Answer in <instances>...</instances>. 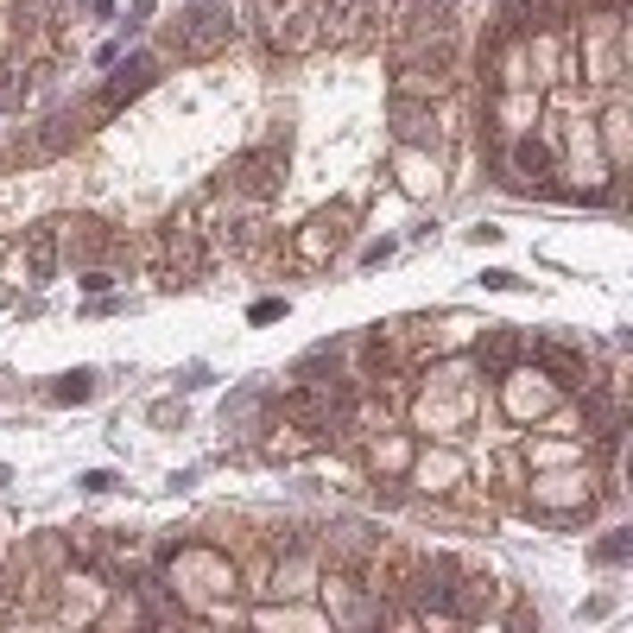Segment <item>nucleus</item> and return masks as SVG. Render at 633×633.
<instances>
[{"label":"nucleus","instance_id":"nucleus-1","mask_svg":"<svg viewBox=\"0 0 633 633\" xmlns=\"http://www.w3.org/2000/svg\"><path fill=\"white\" fill-rule=\"evenodd\" d=\"M229 38H235L229 7H209V0H196V7L184 13V26H171V51L178 57H216Z\"/></svg>","mask_w":633,"mask_h":633},{"label":"nucleus","instance_id":"nucleus-2","mask_svg":"<svg viewBox=\"0 0 633 633\" xmlns=\"http://www.w3.org/2000/svg\"><path fill=\"white\" fill-rule=\"evenodd\" d=\"M342 241H348V209H329V216H317V222H311V229L298 235V254H304V260L317 266V260H329V254H336Z\"/></svg>","mask_w":633,"mask_h":633},{"label":"nucleus","instance_id":"nucleus-3","mask_svg":"<svg viewBox=\"0 0 633 633\" xmlns=\"http://www.w3.org/2000/svg\"><path fill=\"white\" fill-rule=\"evenodd\" d=\"M153 83H159V63H153V57H127V63L114 70V83H108L102 108H121V102H133V96H146Z\"/></svg>","mask_w":633,"mask_h":633},{"label":"nucleus","instance_id":"nucleus-4","mask_svg":"<svg viewBox=\"0 0 633 633\" xmlns=\"http://www.w3.org/2000/svg\"><path fill=\"white\" fill-rule=\"evenodd\" d=\"M279 171H286V153H279V146H260V153H247V159L235 165V178H241L254 196H272V190H279Z\"/></svg>","mask_w":633,"mask_h":633},{"label":"nucleus","instance_id":"nucleus-5","mask_svg":"<svg viewBox=\"0 0 633 633\" xmlns=\"http://www.w3.org/2000/svg\"><path fill=\"white\" fill-rule=\"evenodd\" d=\"M513 355H520V342H513L507 329H487V336L475 342V368H481L487 380H501V374L513 368Z\"/></svg>","mask_w":633,"mask_h":633},{"label":"nucleus","instance_id":"nucleus-6","mask_svg":"<svg viewBox=\"0 0 633 633\" xmlns=\"http://www.w3.org/2000/svg\"><path fill=\"white\" fill-rule=\"evenodd\" d=\"M51 272H57V222L32 229V241H26V279H32V286H45Z\"/></svg>","mask_w":633,"mask_h":633},{"label":"nucleus","instance_id":"nucleus-7","mask_svg":"<svg viewBox=\"0 0 633 633\" xmlns=\"http://www.w3.org/2000/svg\"><path fill=\"white\" fill-rule=\"evenodd\" d=\"M532 355H538V368H545V374H551L557 387H583V355H577V348H557V342H538Z\"/></svg>","mask_w":633,"mask_h":633},{"label":"nucleus","instance_id":"nucleus-8","mask_svg":"<svg viewBox=\"0 0 633 633\" xmlns=\"http://www.w3.org/2000/svg\"><path fill=\"white\" fill-rule=\"evenodd\" d=\"M425 127H431V108L412 102V96L399 89V96H393V133L405 139V146H418V139H425Z\"/></svg>","mask_w":633,"mask_h":633},{"label":"nucleus","instance_id":"nucleus-9","mask_svg":"<svg viewBox=\"0 0 633 633\" xmlns=\"http://www.w3.org/2000/svg\"><path fill=\"white\" fill-rule=\"evenodd\" d=\"M362 20H368V0H329V7H323V32L329 38H355Z\"/></svg>","mask_w":633,"mask_h":633},{"label":"nucleus","instance_id":"nucleus-10","mask_svg":"<svg viewBox=\"0 0 633 633\" xmlns=\"http://www.w3.org/2000/svg\"><path fill=\"white\" fill-rule=\"evenodd\" d=\"M513 171L545 178V171H551V146H545V139H520V146H513Z\"/></svg>","mask_w":633,"mask_h":633},{"label":"nucleus","instance_id":"nucleus-11","mask_svg":"<svg viewBox=\"0 0 633 633\" xmlns=\"http://www.w3.org/2000/svg\"><path fill=\"white\" fill-rule=\"evenodd\" d=\"M89 393H96V374H63V380H57V393H51V399H57V405H83V399H89Z\"/></svg>","mask_w":633,"mask_h":633},{"label":"nucleus","instance_id":"nucleus-12","mask_svg":"<svg viewBox=\"0 0 633 633\" xmlns=\"http://www.w3.org/2000/svg\"><path fill=\"white\" fill-rule=\"evenodd\" d=\"M633 557V532H608V538H596V564H627Z\"/></svg>","mask_w":633,"mask_h":633},{"label":"nucleus","instance_id":"nucleus-13","mask_svg":"<svg viewBox=\"0 0 633 633\" xmlns=\"http://www.w3.org/2000/svg\"><path fill=\"white\" fill-rule=\"evenodd\" d=\"M272 317H286V298H260L254 304V323H272Z\"/></svg>","mask_w":633,"mask_h":633},{"label":"nucleus","instance_id":"nucleus-14","mask_svg":"<svg viewBox=\"0 0 633 633\" xmlns=\"http://www.w3.org/2000/svg\"><path fill=\"white\" fill-rule=\"evenodd\" d=\"M83 487H89V495H108L114 475H108V469H89V475H83Z\"/></svg>","mask_w":633,"mask_h":633},{"label":"nucleus","instance_id":"nucleus-15","mask_svg":"<svg viewBox=\"0 0 633 633\" xmlns=\"http://www.w3.org/2000/svg\"><path fill=\"white\" fill-rule=\"evenodd\" d=\"M260 7H266V13H304L298 0H260Z\"/></svg>","mask_w":633,"mask_h":633},{"label":"nucleus","instance_id":"nucleus-16","mask_svg":"<svg viewBox=\"0 0 633 633\" xmlns=\"http://www.w3.org/2000/svg\"><path fill=\"white\" fill-rule=\"evenodd\" d=\"M583 7H596V13H614V7H621V0H583Z\"/></svg>","mask_w":633,"mask_h":633},{"label":"nucleus","instance_id":"nucleus-17","mask_svg":"<svg viewBox=\"0 0 633 633\" xmlns=\"http://www.w3.org/2000/svg\"><path fill=\"white\" fill-rule=\"evenodd\" d=\"M0 487H7V469H0Z\"/></svg>","mask_w":633,"mask_h":633}]
</instances>
